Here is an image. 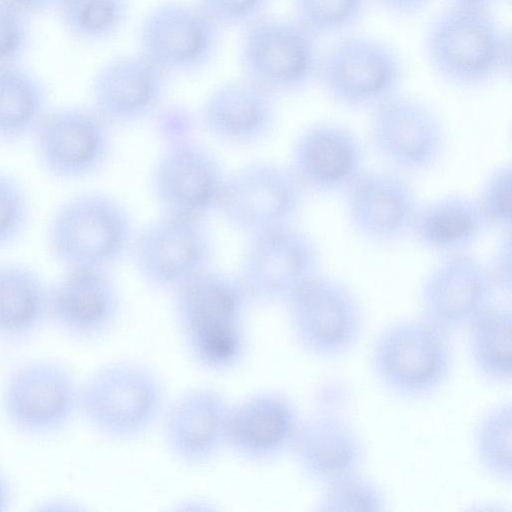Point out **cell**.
<instances>
[{
	"label": "cell",
	"mask_w": 512,
	"mask_h": 512,
	"mask_svg": "<svg viewBox=\"0 0 512 512\" xmlns=\"http://www.w3.org/2000/svg\"><path fill=\"white\" fill-rule=\"evenodd\" d=\"M240 32L241 77L275 97L316 81L323 52L319 38L292 16L268 13Z\"/></svg>",
	"instance_id": "6"
},
{
	"label": "cell",
	"mask_w": 512,
	"mask_h": 512,
	"mask_svg": "<svg viewBox=\"0 0 512 512\" xmlns=\"http://www.w3.org/2000/svg\"><path fill=\"white\" fill-rule=\"evenodd\" d=\"M31 17L0 0V66L23 62L32 42Z\"/></svg>",
	"instance_id": "36"
},
{
	"label": "cell",
	"mask_w": 512,
	"mask_h": 512,
	"mask_svg": "<svg viewBox=\"0 0 512 512\" xmlns=\"http://www.w3.org/2000/svg\"><path fill=\"white\" fill-rule=\"evenodd\" d=\"M13 499V486L6 474L0 470V512H5L11 508Z\"/></svg>",
	"instance_id": "41"
},
{
	"label": "cell",
	"mask_w": 512,
	"mask_h": 512,
	"mask_svg": "<svg viewBox=\"0 0 512 512\" xmlns=\"http://www.w3.org/2000/svg\"><path fill=\"white\" fill-rule=\"evenodd\" d=\"M130 253L145 284L174 292L211 267L213 242L205 220L161 214L136 232Z\"/></svg>",
	"instance_id": "15"
},
{
	"label": "cell",
	"mask_w": 512,
	"mask_h": 512,
	"mask_svg": "<svg viewBox=\"0 0 512 512\" xmlns=\"http://www.w3.org/2000/svg\"><path fill=\"white\" fill-rule=\"evenodd\" d=\"M226 174L202 144L173 140L153 166L151 190L161 214L206 220L217 212Z\"/></svg>",
	"instance_id": "16"
},
{
	"label": "cell",
	"mask_w": 512,
	"mask_h": 512,
	"mask_svg": "<svg viewBox=\"0 0 512 512\" xmlns=\"http://www.w3.org/2000/svg\"><path fill=\"white\" fill-rule=\"evenodd\" d=\"M173 293L175 320L196 364L217 373L236 368L247 350L251 303L236 274L210 267Z\"/></svg>",
	"instance_id": "1"
},
{
	"label": "cell",
	"mask_w": 512,
	"mask_h": 512,
	"mask_svg": "<svg viewBox=\"0 0 512 512\" xmlns=\"http://www.w3.org/2000/svg\"><path fill=\"white\" fill-rule=\"evenodd\" d=\"M231 403L218 389H187L166 405L163 438L172 456L182 464L201 467L227 447Z\"/></svg>",
	"instance_id": "21"
},
{
	"label": "cell",
	"mask_w": 512,
	"mask_h": 512,
	"mask_svg": "<svg viewBox=\"0 0 512 512\" xmlns=\"http://www.w3.org/2000/svg\"><path fill=\"white\" fill-rule=\"evenodd\" d=\"M486 267L497 293L510 295L512 287V246L510 232L502 233Z\"/></svg>",
	"instance_id": "38"
},
{
	"label": "cell",
	"mask_w": 512,
	"mask_h": 512,
	"mask_svg": "<svg viewBox=\"0 0 512 512\" xmlns=\"http://www.w3.org/2000/svg\"><path fill=\"white\" fill-rule=\"evenodd\" d=\"M343 196L347 220L366 242L387 245L411 234L420 204L406 174L365 169Z\"/></svg>",
	"instance_id": "18"
},
{
	"label": "cell",
	"mask_w": 512,
	"mask_h": 512,
	"mask_svg": "<svg viewBox=\"0 0 512 512\" xmlns=\"http://www.w3.org/2000/svg\"><path fill=\"white\" fill-rule=\"evenodd\" d=\"M487 228L475 198L448 194L419 206L411 234L443 257L470 252Z\"/></svg>",
	"instance_id": "27"
},
{
	"label": "cell",
	"mask_w": 512,
	"mask_h": 512,
	"mask_svg": "<svg viewBox=\"0 0 512 512\" xmlns=\"http://www.w3.org/2000/svg\"><path fill=\"white\" fill-rule=\"evenodd\" d=\"M165 407L160 376L142 363H108L81 382L79 416L108 439L140 437L161 419Z\"/></svg>",
	"instance_id": "5"
},
{
	"label": "cell",
	"mask_w": 512,
	"mask_h": 512,
	"mask_svg": "<svg viewBox=\"0 0 512 512\" xmlns=\"http://www.w3.org/2000/svg\"><path fill=\"white\" fill-rule=\"evenodd\" d=\"M474 453L480 467L493 479H512V406L510 401L489 408L474 431Z\"/></svg>",
	"instance_id": "31"
},
{
	"label": "cell",
	"mask_w": 512,
	"mask_h": 512,
	"mask_svg": "<svg viewBox=\"0 0 512 512\" xmlns=\"http://www.w3.org/2000/svg\"><path fill=\"white\" fill-rule=\"evenodd\" d=\"M424 51L433 72L460 89L488 85L511 62L510 34L491 10L452 4L427 25Z\"/></svg>",
	"instance_id": "2"
},
{
	"label": "cell",
	"mask_w": 512,
	"mask_h": 512,
	"mask_svg": "<svg viewBox=\"0 0 512 512\" xmlns=\"http://www.w3.org/2000/svg\"><path fill=\"white\" fill-rule=\"evenodd\" d=\"M121 308L120 291L106 270L66 269L50 285L49 321L76 341L107 335L119 320Z\"/></svg>",
	"instance_id": "20"
},
{
	"label": "cell",
	"mask_w": 512,
	"mask_h": 512,
	"mask_svg": "<svg viewBox=\"0 0 512 512\" xmlns=\"http://www.w3.org/2000/svg\"><path fill=\"white\" fill-rule=\"evenodd\" d=\"M302 419L295 403L275 390L252 393L231 404L227 447L254 464L291 453Z\"/></svg>",
	"instance_id": "23"
},
{
	"label": "cell",
	"mask_w": 512,
	"mask_h": 512,
	"mask_svg": "<svg viewBox=\"0 0 512 512\" xmlns=\"http://www.w3.org/2000/svg\"><path fill=\"white\" fill-rule=\"evenodd\" d=\"M512 170L509 164L492 169L475 198L488 228L510 232L512 223Z\"/></svg>",
	"instance_id": "35"
},
{
	"label": "cell",
	"mask_w": 512,
	"mask_h": 512,
	"mask_svg": "<svg viewBox=\"0 0 512 512\" xmlns=\"http://www.w3.org/2000/svg\"><path fill=\"white\" fill-rule=\"evenodd\" d=\"M386 13L397 17H412L425 11L433 0H371Z\"/></svg>",
	"instance_id": "39"
},
{
	"label": "cell",
	"mask_w": 512,
	"mask_h": 512,
	"mask_svg": "<svg viewBox=\"0 0 512 512\" xmlns=\"http://www.w3.org/2000/svg\"><path fill=\"white\" fill-rule=\"evenodd\" d=\"M80 388L81 382L66 364L48 359L27 361L5 378L0 410L17 433L52 437L79 416Z\"/></svg>",
	"instance_id": "8"
},
{
	"label": "cell",
	"mask_w": 512,
	"mask_h": 512,
	"mask_svg": "<svg viewBox=\"0 0 512 512\" xmlns=\"http://www.w3.org/2000/svg\"><path fill=\"white\" fill-rule=\"evenodd\" d=\"M289 168L305 191L343 194L366 169L364 146L359 137L342 124L314 123L294 140Z\"/></svg>",
	"instance_id": "22"
},
{
	"label": "cell",
	"mask_w": 512,
	"mask_h": 512,
	"mask_svg": "<svg viewBox=\"0 0 512 512\" xmlns=\"http://www.w3.org/2000/svg\"><path fill=\"white\" fill-rule=\"evenodd\" d=\"M496 294L486 263L470 252L443 256L421 283L420 317L452 336L467 331L495 304Z\"/></svg>",
	"instance_id": "17"
},
{
	"label": "cell",
	"mask_w": 512,
	"mask_h": 512,
	"mask_svg": "<svg viewBox=\"0 0 512 512\" xmlns=\"http://www.w3.org/2000/svg\"><path fill=\"white\" fill-rule=\"evenodd\" d=\"M130 0H60L54 12L72 40L96 46L114 39L126 25Z\"/></svg>",
	"instance_id": "30"
},
{
	"label": "cell",
	"mask_w": 512,
	"mask_h": 512,
	"mask_svg": "<svg viewBox=\"0 0 512 512\" xmlns=\"http://www.w3.org/2000/svg\"><path fill=\"white\" fill-rule=\"evenodd\" d=\"M368 131L376 154L403 174L431 170L447 148L446 129L438 113L402 93L370 111Z\"/></svg>",
	"instance_id": "14"
},
{
	"label": "cell",
	"mask_w": 512,
	"mask_h": 512,
	"mask_svg": "<svg viewBox=\"0 0 512 512\" xmlns=\"http://www.w3.org/2000/svg\"><path fill=\"white\" fill-rule=\"evenodd\" d=\"M304 192L289 166L254 161L226 174L217 212L248 238L294 224Z\"/></svg>",
	"instance_id": "12"
},
{
	"label": "cell",
	"mask_w": 512,
	"mask_h": 512,
	"mask_svg": "<svg viewBox=\"0 0 512 512\" xmlns=\"http://www.w3.org/2000/svg\"><path fill=\"white\" fill-rule=\"evenodd\" d=\"M31 200L22 182L0 169V252L24 236L31 221Z\"/></svg>",
	"instance_id": "34"
},
{
	"label": "cell",
	"mask_w": 512,
	"mask_h": 512,
	"mask_svg": "<svg viewBox=\"0 0 512 512\" xmlns=\"http://www.w3.org/2000/svg\"><path fill=\"white\" fill-rule=\"evenodd\" d=\"M276 97L240 77L214 87L200 109V121L215 140L248 147L267 140L277 124Z\"/></svg>",
	"instance_id": "25"
},
{
	"label": "cell",
	"mask_w": 512,
	"mask_h": 512,
	"mask_svg": "<svg viewBox=\"0 0 512 512\" xmlns=\"http://www.w3.org/2000/svg\"><path fill=\"white\" fill-rule=\"evenodd\" d=\"M51 107L36 72L23 62L0 66V145L31 140Z\"/></svg>",
	"instance_id": "28"
},
{
	"label": "cell",
	"mask_w": 512,
	"mask_h": 512,
	"mask_svg": "<svg viewBox=\"0 0 512 512\" xmlns=\"http://www.w3.org/2000/svg\"><path fill=\"white\" fill-rule=\"evenodd\" d=\"M453 363L450 336L421 317L389 323L369 350L370 370L378 384L407 401L424 400L439 392Z\"/></svg>",
	"instance_id": "4"
},
{
	"label": "cell",
	"mask_w": 512,
	"mask_h": 512,
	"mask_svg": "<svg viewBox=\"0 0 512 512\" xmlns=\"http://www.w3.org/2000/svg\"><path fill=\"white\" fill-rule=\"evenodd\" d=\"M285 307L296 343L318 359L346 356L359 344L365 330V311L355 291L321 272Z\"/></svg>",
	"instance_id": "9"
},
{
	"label": "cell",
	"mask_w": 512,
	"mask_h": 512,
	"mask_svg": "<svg viewBox=\"0 0 512 512\" xmlns=\"http://www.w3.org/2000/svg\"><path fill=\"white\" fill-rule=\"evenodd\" d=\"M222 30H242L270 13L273 0H193Z\"/></svg>",
	"instance_id": "37"
},
{
	"label": "cell",
	"mask_w": 512,
	"mask_h": 512,
	"mask_svg": "<svg viewBox=\"0 0 512 512\" xmlns=\"http://www.w3.org/2000/svg\"><path fill=\"white\" fill-rule=\"evenodd\" d=\"M371 0H290L291 16L316 37L346 35L365 17Z\"/></svg>",
	"instance_id": "32"
},
{
	"label": "cell",
	"mask_w": 512,
	"mask_h": 512,
	"mask_svg": "<svg viewBox=\"0 0 512 512\" xmlns=\"http://www.w3.org/2000/svg\"><path fill=\"white\" fill-rule=\"evenodd\" d=\"M135 234L130 212L118 198L87 191L66 198L54 209L45 244L63 270L110 271L130 253Z\"/></svg>",
	"instance_id": "3"
},
{
	"label": "cell",
	"mask_w": 512,
	"mask_h": 512,
	"mask_svg": "<svg viewBox=\"0 0 512 512\" xmlns=\"http://www.w3.org/2000/svg\"><path fill=\"white\" fill-rule=\"evenodd\" d=\"M41 170L61 182L92 177L112 152V127L89 105L51 107L31 138Z\"/></svg>",
	"instance_id": "13"
},
{
	"label": "cell",
	"mask_w": 512,
	"mask_h": 512,
	"mask_svg": "<svg viewBox=\"0 0 512 512\" xmlns=\"http://www.w3.org/2000/svg\"><path fill=\"white\" fill-rule=\"evenodd\" d=\"M169 77L137 50L104 61L89 85V106L112 128L142 123L162 106Z\"/></svg>",
	"instance_id": "19"
},
{
	"label": "cell",
	"mask_w": 512,
	"mask_h": 512,
	"mask_svg": "<svg viewBox=\"0 0 512 512\" xmlns=\"http://www.w3.org/2000/svg\"><path fill=\"white\" fill-rule=\"evenodd\" d=\"M404 79V61L392 45L346 34L323 50L316 81L338 106L370 112L401 93Z\"/></svg>",
	"instance_id": "7"
},
{
	"label": "cell",
	"mask_w": 512,
	"mask_h": 512,
	"mask_svg": "<svg viewBox=\"0 0 512 512\" xmlns=\"http://www.w3.org/2000/svg\"><path fill=\"white\" fill-rule=\"evenodd\" d=\"M387 504L383 489L359 473L322 488L317 510L376 512L386 510Z\"/></svg>",
	"instance_id": "33"
},
{
	"label": "cell",
	"mask_w": 512,
	"mask_h": 512,
	"mask_svg": "<svg viewBox=\"0 0 512 512\" xmlns=\"http://www.w3.org/2000/svg\"><path fill=\"white\" fill-rule=\"evenodd\" d=\"M511 325V308L494 304L467 330L472 365L478 375L489 383H511Z\"/></svg>",
	"instance_id": "29"
},
{
	"label": "cell",
	"mask_w": 512,
	"mask_h": 512,
	"mask_svg": "<svg viewBox=\"0 0 512 512\" xmlns=\"http://www.w3.org/2000/svg\"><path fill=\"white\" fill-rule=\"evenodd\" d=\"M502 0H449L452 5L489 9Z\"/></svg>",
	"instance_id": "42"
},
{
	"label": "cell",
	"mask_w": 512,
	"mask_h": 512,
	"mask_svg": "<svg viewBox=\"0 0 512 512\" xmlns=\"http://www.w3.org/2000/svg\"><path fill=\"white\" fill-rule=\"evenodd\" d=\"M18 10L32 17L54 11L60 0H6Z\"/></svg>",
	"instance_id": "40"
},
{
	"label": "cell",
	"mask_w": 512,
	"mask_h": 512,
	"mask_svg": "<svg viewBox=\"0 0 512 512\" xmlns=\"http://www.w3.org/2000/svg\"><path fill=\"white\" fill-rule=\"evenodd\" d=\"M247 239L236 276L251 303L286 306L320 272L316 243L294 224Z\"/></svg>",
	"instance_id": "10"
},
{
	"label": "cell",
	"mask_w": 512,
	"mask_h": 512,
	"mask_svg": "<svg viewBox=\"0 0 512 512\" xmlns=\"http://www.w3.org/2000/svg\"><path fill=\"white\" fill-rule=\"evenodd\" d=\"M290 454L304 477L324 488L361 473L366 451L346 417L322 409L302 419Z\"/></svg>",
	"instance_id": "24"
},
{
	"label": "cell",
	"mask_w": 512,
	"mask_h": 512,
	"mask_svg": "<svg viewBox=\"0 0 512 512\" xmlns=\"http://www.w3.org/2000/svg\"><path fill=\"white\" fill-rule=\"evenodd\" d=\"M50 285L19 261H0V342L22 344L49 322Z\"/></svg>",
	"instance_id": "26"
},
{
	"label": "cell",
	"mask_w": 512,
	"mask_h": 512,
	"mask_svg": "<svg viewBox=\"0 0 512 512\" xmlns=\"http://www.w3.org/2000/svg\"><path fill=\"white\" fill-rule=\"evenodd\" d=\"M222 31L194 1L165 0L143 15L136 50L169 78L196 75L216 58Z\"/></svg>",
	"instance_id": "11"
}]
</instances>
